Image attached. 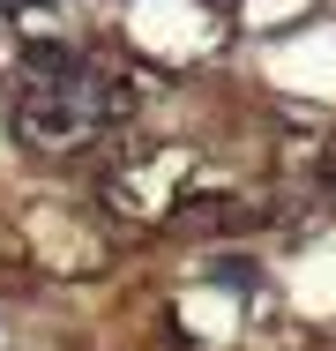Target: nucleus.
Here are the masks:
<instances>
[]
</instances>
